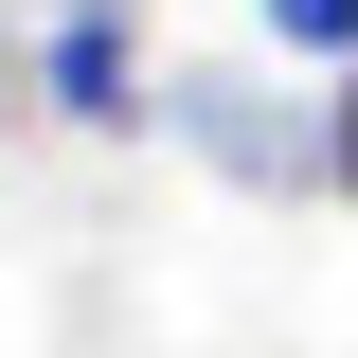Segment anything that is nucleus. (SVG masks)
<instances>
[{"label": "nucleus", "mask_w": 358, "mask_h": 358, "mask_svg": "<svg viewBox=\"0 0 358 358\" xmlns=\"http://www.w3.org/2000/svg\"><path fill=\"white\" fill-rule=\"evenodd\" d=\"M162 143H179V162H215L233 197H341L322 108H287L268 72H179V90H162Z\"/></svg>", "instance_id": "f257e3e1"}, {"label": "nucleus", "mask_w": 358, "mask_h": 358, "mask_svg": "<svg viewBox=\"0 0 358 358\" xmlns=\"http://www.w3.org/2000/svg\"><path fill=\"white\" fill-rule=\"evenodd\" d=\"M36 90H54V126H90V143L162 126L143 108V0H54L36 18Z\"/></svg>", "instance_id": "f03ea898"}, {"label": "nucleus", "mask_w": 358, "mask_h": 358, "mask_svg": "<svg viewBox=\"0 0 358 358\" xmlns=\"http://www.w3.org/2000/svg\"><path fill=\"white\" fill-rule=\"evenodd\" d=\"M268 54H305V72H358V0H251Z\"/></svg>", "instance_id": "7ed1b4c3"}, {"label": "nucleus", "mask_w": 358, "mask_h": 358, "mask_svg": "<svg viewBox=\"0 0 358 358\" xmlns=\"http://www.w3.org/2000/svg\"><path fill=\"white\" fill-rule=\"evenodd\" d=\"M322 162H341V215H358V72H341V108H322Z\"/></svg>", "instance_id": "20e7f679"}]
</instances>
